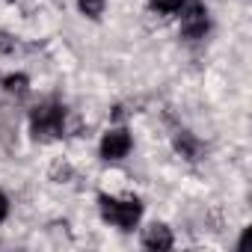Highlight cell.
Returning <instances> with one entry per match:
<instances>
[{
    "mask_svg": "<svg viewBox=\"0 0 252 252\" xmlns=\"http://www.w3.org/2000/svg\"><path fill=\"white\" fill-rule=\"evenodd\" d=\"M30 131L39 143H51V140H60L68 134V110L54 104V101H45L39 107H33L30 113Z\"/></svg>",
    "mask_w": 252,
    "mask_h": 252,
    "instance_id": "cell-1",
    "label": "cell"
},
{
    "mask_svg": "<svg viewBox=\"0 0 252 252\" xmlns=\"http://www.w3.org/2000/svg\"><path fill=\"white\" fill-rule=\"evenodd\" d=\"M98 205H101V217L107 222L119 225V228H134L140 222V217H143V205L137 199H125L122 202V199H113V196H101Z\"/></svg>",
    "mask_w": 252,
    "mask_h": 252,
    "instance_id": "cell-2",
    "label": "cell"
},
{
    "mask_svg": "<svg viewBox=\"0 0 252 252\" xmlns=\"http://www.w3.org/2000/svg\"><path fill=\"white\" fill-rule=\"evenodd\" d=\"M208 33V9L202 3H187L181 6V36L184 39H202Z\"/></svg>",
    "mask_w": 252,
    "mask_h": 252,
    "instance_id": "cell-3",
    "label": "cell"
},
{
    "mask_svg": "<svg viewBox=\"0 0 252 252\" xmlns=\"http://www.w3.org/2000/svg\"><path fill=\"white\" fill-rule=\"evenodd\" d=\"M128 152H131V137L125 128H113L104 134V140H101V158L104 160H122Z\"/></svg>",
    "mask_w": 252,
    "mask_h": 252,
    "instance_id": "cell-4",
    "label": "cell"
},
{
    "mask_svg": "<svg viewBox=\"0 0 252 252\" xmlns=\"http://www.w3.org/2000/svg\"><path fill=\"white\" fill-rule=\"evenodd\" d=\"M143 246L146 249H155V252H163V249H169L172 246V234H169V228L166 225H149L146 228V234H143Z\"/></svg>",
    "mask_w": 252,
    "mask_h": 252,
    "instance_id": "cell-5",
    "label": "cell"
},
{
    "mask_svg": "<svg viewBox=\"0 0 252 252\" xmlns=\"http://www.w3.org/2000/svg\"><path fill=\"white\" fill-rule=\"evenodd\" d=\"M175 149H178L187 160H196V158H199V143H196L187 131H178V134H175Z\"/></svg>",
    "mask_w": 252,
    "mask_h": 252,
    "instance_id": "cell-6",
    "label": "cell"
},
{
    "mask_svg": "<svg viewBox=\"0 0 252 252\" xmlns=\"http://www.w3.org/2000/svg\"><path fill=\"white\" fill-rule=\"evenodd\" d=\"M3 86H6V92H12V95H27V77L24 74H9L6 80H3Z\"/></svg>",
    "mask_w": 252,
    "mask_h": 252,
    "instance_id": "cell-7",
    "label": "cell"
},
{
    "mask_svg": "<svg viewBox=\"0 0 252 252\" xmlns=\"http://www.w3.org/2000/svg\"><path fill=\"white\" fill-rule=\"evenodd\" d=\"M77 6L86 18H98L104 12V0H77Z\"/></svg>",
    "mask_w": 252,
    "mask_h": 252,
    "instance_id": "cell-8",
    "label": "cell"
},
{
    "mask_svg": "<svg viewBox=\"0 0 252 252\" xmlns=\"http://www.w3.org/2000/svg\"><path fill=\"white\" fill-rule=\"evenodd\" d=\"M184 6V0H152V9L160 12V15H169V12H178Z\"/></svg>",
    "mask_w": 252,
    "mask_h": 252,
    "instance_id": "cell-9",
    "label": "cell"
},
{
    "mask_svg": "<svg viewBox=\"0 0 252 252\" xmlns=\"http://www.w3.org/2000/svg\"><path fill=\"white\" fill-rule=\"evenodd\" d=\"M0 51H15V42L9 36H3V33H0Z\"/></svg>",
    "mask_w": 252,
    "mask_h": 252,
    "instance_id": "cell-10",
    "label": "cell"
},
{
    "mask_svg": "<svg viewBox=\"0 0 252 252\" xmlns=\"http://www.w3.org/2000/svg\"><path fill=\"white\" fill-rule=\"evenodd\" d=\"M6 214H9V202H6V196L0 193V222L6 220Z\"/></svg>",
    "mask_w": 252,
    "mask_h": 252,
    "instance_id": "cell-11",
    "label": "cell"
}]
</instances>
